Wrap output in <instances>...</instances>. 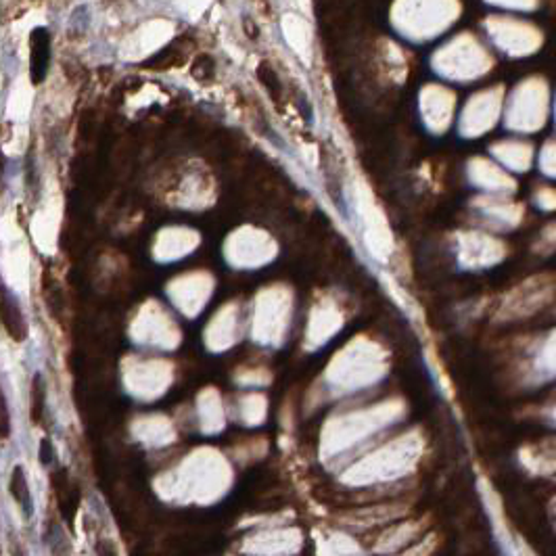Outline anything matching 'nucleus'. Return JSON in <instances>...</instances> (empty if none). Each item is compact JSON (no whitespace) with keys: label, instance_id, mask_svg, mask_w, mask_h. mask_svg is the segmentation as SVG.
Segmentation results:
<instances>
[{"label":"nucleus","instance_id":"7ed1b4c3","mask_svg":"<svg viewBox=\"0 0 556 556\" xmlns=\"http://www.w3.org/2000/svg\"><path fill=\"white\" fill-rule=\"evenodd\" d=\"M9 490H11L13 500L21 506L23 514L29 516L31 514V492H29V485H27V479H25V473H23V466L17 464L11 471Z\"/></svg>","mask_w":556,"mask_h":556},{"label":"nucleus","instance_id":"f257e3e1","mask_svg":"<svg viewBox=\"0 0 556 556\" xmlns=\"http://www.w3.org/2000/svg\"><path fill=\"white\" fill-rule=\"evenodd\" d=\"M0 324H3L7 335L17 343L25 341L29 335L27 320L21 311V305L17 303L13 293L3 283H0Z\"/></svg>","mask_w":556,"mask_h":556},{"label":"nucleus","instance_id":"39448f33","mask_svg":"<svg viewBox=\"0 0 556 556\" xmlns=\"http://www.w3.org/2000/svg\"><path fill=\"white\" fill-rule=\"evenodd\" d=\"M11 435V414H9V404L0 385V439H9Z\"/></svg>","mask_w":556,"mask_h":556},{"label":"nucleus","instance_id":"f03ea898","mask_svg":"<svg viewBox=\"0 0 556 556\" xmlns=\"http://www.w3.org/2000/svg\"><path fill=\"white\" fill-rule=\"evenodd\" d=\"M50 65V33L46 27H33L29 33V78L42 84Z\"/></svg>","mask_w":556,"mask_h":556},{"label":"nucleus","instance_id":"423d86ee","mask_svg":"<svg viewBox=\"0 0 556 556\" xmlns=\"http://www.w3.org/2000/svg\"><path fill=\"white\" fill-rule=\"evenodd\" d=\"M40 462L44 466H48L50 462H53V443H50V439L40 441Z\"/></svg>","mask_w":556,"mask_h":556},{"label":"nucleus","instance_id":"20e7f679","mask_svg":"<svg viewBox=\"0 0 556 556\" xmlns=\"http://www.w3.org/2000/svg\"><path fill=\"white\" fill-rule=\"evenodd\" d=\"M31 410H29V416H31V423H40L42 416H44V410H46V385L42 380V374L36 372L31 378Z\"/></svg>","mask_w":556,"mask_h":556},{"label":"nucleus","instance_id":"0eeeda50","mask_svg":"<svg viewBox=\"0 0 556 556\" xmlns=\"http://www.w3.org/2000/svg\"><path fill=\"white\" fill-rule=\"evenodd\" d=\"M96 552H98V556H117V550H115V546L109 540H102L96 546Z\"/></svg>","mask_w":556,"mask_h":556}]
</instances>
